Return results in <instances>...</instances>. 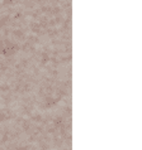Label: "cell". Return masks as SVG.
Listing matches in <instances>:
<instances>
[{"instance_id":"cell-1","label":"cell","mask_w":142,"mask_h":150,"mask_svg":"<svg viewBox=\"0 0 142 150\" xmlns=\"http://www.w3.org/2000/svg\"><path fill=\"white\" fill-rule=\"evenodd\" d=\"M15 49H16V45L10 43V42H6V40L0 42V54L3 56L11 54V53L15 52Z\"/></svg>"}]
</instances>
